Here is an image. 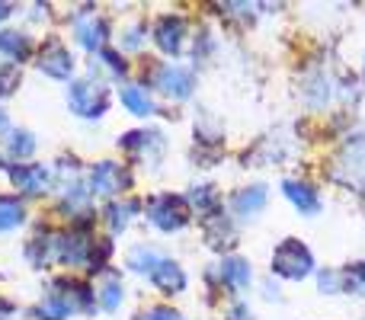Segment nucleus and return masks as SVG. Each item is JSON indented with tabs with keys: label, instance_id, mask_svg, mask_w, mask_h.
<instances>
[{
	"label": "nucleus",
	"instance_id": "obj_1",
	"mask_svg": "<svg viewBox=\"0 0 365 320\" xmlns=\"http://www.w3.org/2000/svg\"><path fill=\"white\" fill-rule=\"evenodd\" d=\"M145 215L158 231L164 234H173V231H182L192 218V208H189V199L182 195H173V192H160V195H151L145 205Z\"/></svg>",
	"mask_w": 365,
	"mask_h": 320
},
{
	"label": "nucleus",
	"instance_id": "obj_2",
	"mask_svg": "<svg viewBox=\"0 0 365 320\" xmlns=\"http://www.w3.org/2000/svg\"><path fill=\"white\" fill-rule=\"evenodd\" d=\"M68 109L81 119H103L109 109V90L93 77L74 81L68 87Z\"/></svg>",
	"mask_w": 365,
	"mask_h": 320
},
{
	"label": "nucleus",
	"instance_id": "obj_3",
	"mask_svg": "<svg viewBox=\"0 0 365 320\" xmlns=\"http://www.w3.org/2000/svg\"><path fill=\"white\" fill-rule=\"evenodd\" d=\"M272 272L282 279H292V282H302V279H308L314 272V257H311V250L302 240L289 237L272 253Z\"/></svg>",
	"mask_w": 365,
	"mask_h": 320
},
{
	"label": "nucleus",
	"instance_id": "obj_4",
	"mask_svg": "<svg viewBox=\"0 0 365 320\" xmlns=\"http://www.w3.org/2000/svg\"><path fill=\"white\" fill-rule=\"evenodd\" d=\"M128 186H132V173H128L122 163L100 160L90 170V186H87L90 195H115Z\"/></svg>",
	"mask_w": 365,
	"mask_h": 320
},
{
	"label": "nucleus",
	"instance_id": "obj_5",
	"mask_svg": "<svg viewBox=\"0 0 365 320\" xmlns=\"http://www.w3.org/2000/svg\"><path fill=\"white\" fill-rule=\"evenodd\" d=\"M42 74L55 77V81H68L74 74V55L68 51V45L61 38H48V42L38 48V64H36Z\"/></svg>",
	"mask_w": 365,
	"mask_h": 320
},
{
	"label": "nucleus",
	"instance_id": "obj_6",
	"mask_svg": "<svg viewBox=\"0 0 365 320\" xmlns=\"http://www.w3.org/2000/svg\"><path fill=\"white\" fill-rule=\"evenodd\" d=\"M158 90L170 100H189L195 90V74L189 68H180V64H160L158 77H154Z\"/></svg>",
	"mask_w": 365,
	"mask_h": 320
},
{
	"label": "nucleus",
	"instance_id": "obj_7",
	"mask_svg": "<svg viewBox=\"0 0 365 320\" xmlns=\"http://www.w3.org/2000/svg\"><path fill=\"white\" fill-rule=\"evenodd\" d=\"M6 173H10V182L16 186V192L26 195H42L51 182V170L42 167V163H13Z\"/></svg>",
	"mask_w": 365,
	"mask_h": 320
},
{
	"label": "nucleus",
	"instance_id": "obj_8",
	"mask_svg": "<svg viewBox=\"0 0 365 320\" xmlns=\"http://www.w3.org/2000/svg\"><path fill=\"white\" fill-rule=\"evenodd\" d=\"M74 38L83 45L87 51H103L109 38V23L96 13H83L74 19Z\"/></svg>",
	"mask_w": 365,
	"mask_h": 320
},
{
	"label": "nucleus",
	"instance_id": "obj_9",
	"mask_svg": "<svg viewBox=\"0 0 365 320\" xmlns=\"http://www.w3.org/2000/svg\"><path fill=\"white\" fill-rule=\"evenodd\" d=\"M182 38H186V19L182 16L170 13V16L158 19V26H154V42H158L160 51H167V55H180Z\"/></svg>",
	"mask_w": 365,
	"mask_h": 320
},
{
	"label": "nucleus",
	"instance_id": "obj_10",
	"mask_svg": "<svg viewBox=\"0 0 365 320\" xmlns=\"http://www.w3.org/2000/svg\"><path fill=\"white\" fill-rule=\"evenodd\" d=\"M282 192H285V199H289L302 215H317V212H321V195H317V189L311 186V182L285 180L282 182Z\"/></svg>",
	"mask_w": 365,
	"mask_h": 320
},
{
	"label": "nucleus",
	"instance_id": "obj_11",
	"mask_svg": "<svg viewBox=\"0 0 365 320\" xmlns=\"http://www.w3.org/2000/svg\"><path fill=\"white\" fill-rule=\"evenodd\" d=\"M266 199H269L266 186H263V182H253V186L234 192L231 208H234V215H237V218H253V215H259L266 208Z\"/></svg>",
	"mask_w": 365,
	"mask_h": 320
},
{
	"label": "nucleus",
	"instance_id": "obj_12",
	"mask_svg": "<svg viewBox=\"0 0 365 320\" xmlns=\"http://www.w3.org/2000/svg\"><path fill=\"white\" fill-rule=\"evenodd\" d=\"M151 282L158 285L164 295H180V291H186V272L180 269L173 259H160L158 263V269L151 272Z\"/></svg>",
	"mask_w": 365,
	"mask_h": 320
},
{
	"label": "nucleus",
	"instance_id": "obj_13",
	"mask_svg": "<svg viewBox=\"0 0 365 320\" xmlns=\"http://www.w3.org/2000/svg\"><path fill=\"white\" fill-rule=\"evenodd\" d=\"M218 276H221V282L227 285V289H234V291H240V289H247L250 285V263H247L244 257H227V259H221V266H218Z\"/></svg>",
	"mask_w": 365,
	"mask_h": 320
},
{
	"label": "nucleus",
	"instance_id": "obj_14",
	"mask_svg": "<svg viewBox=\"0 0 365 320\" xmlns=\"http://www.w3.org/2000/svg\"><path fill=\"white\" fill-rule=\"evenodd\" d=\"M205 240H208V247H215V250H221V247H234L237 231L231 227V221H227L225 215L215 212V215L205 218Z\"/></svg>",
	"mask_w": 365,
	"mask_h": 320
},
{
	"label": "nucleus",
	"instance_id": "obj_15",
	"mask_svg": "<svg viewBox=\"0 0 365 320\" xmlns=\"http://www.w3.org/2000/svg\"><path fill=\"white\" fill-rule=\"evenodd\" d=\"M138 202L135 199H119V202H109L106 205V224L113 234H122L128 224H132V218L138 215Z\"/></svg>",
	"mask_w": 365,
	"mask_h": 320
},
{
	"label": "nucleus",
	"instance_id": "obj_16",
	"mask_svg": "<svg viewBox=\"0 0 365 320\" xmlns=\"http://www.w3.org/2000/svg\"><path fill=\"white\" fill-rule=\"evenodd\" d=\"M119 100L132 115H141V119L154 115V100H151V93H148L145 87H122Z\"/></svg>",
	"mask_w": 365,
	"mask_h": 320
},
{
	"label": "nucleus",
	"instance_id": "obj_17",
	"mask_svg": "<svg viewBox=\"0 0 365 320\" xmlns=\"http://www.w3.org/2000/svg\"><path fill=\"white\" fill-rule=\"evenodd\" d=\"M0 51H4L6 58H13V61H26V58L32 55V42L23 36V32H0Z\"/></svg>",
	"mask_w": 365,
	"mask_h": 320
},
{
	"label": "nucleus",
	"instance_id": "obj_18",
	"mask_svg": "<svg viewBox=\"0 0 365 320\" xmlns=\"http://www.w3.org/2000/svg\"><path fill=\"white\" fill-rule=\"evenodd\" d=\"M71 314H74V308L68 304V298H64L61 291L42 298V301H38V308H36V317L38 320H68Z\"/></svg>",
	"mask_w": 365,
	"mask_h": 320
},
{
	"label": "nucleus",
	"instance_id": "obj_19",
	"mask_svg": "<svg viewBox=\"0 0 365 320\" xmlns=\"http://www.w3.org/2000/svg\"><path fill=\"white\" fill-rule=\"evenodd\" d=\"M26 221V205L16 195H0V231H13Z\"/></svg>",
	"mask_w": 365,
	"mask_h": 320
},
{
	"label": "nucleus",
	"instance_id": "obj_20",
	"mask_svg": "<svg viewBox=\"0 0 365 320\" xmlns=\"http://www.w3.org/2000/svg\"><path fill=\"white\" fill-rule=\"evenodd\" d=\"M346 182H353L356 189L365 192V145H353L346 148Z\"/></svg>",
	"mask_w": 365,
	"mask_h": 320
},
{
	"label": "nucleus",
	"instance_id": "obj_21",
	"mask_svg": "<svg viewBox=\"0 0 365 320\" xmlns=\"http://www.w3.org/2000/svg\"><path fill=\"white\" fill-rule=\"evenodd\" d=\"M160 253H154L151 247H145V244H138V247H132L128 250V257H125V263H128V269H135V272H145V276H151L154 269H158V263H160Z\"/></svg>",
	"mask_w": 365,
	"mask_h": 320
},
{
	"label": "nucleus",
	"instance_id": "obj_22",
	"mask_svg": "<svg viewBox=\"0 0 365 320\" xmlns=\"http://www.w3.org/2000/svg\"><path fill=\"white\" fill-rule=\"evenodd\" d=\"M189 205H192L199 215H205V218L215 212H221V199L212 186H195L192 195H189Z\"/></svg>",
	"mask_w": 365,
	"mask_h": 320
},
{
	"label": "nucleus",
	"instance_id": "obj_23",
	"mask_svg": "<svg viewBox=\"0 0 365 320\" xmlns=\"http://www.w3.org/2000/svg\"><path fill=\"white\" fill-rule=\"evenodd\" d=\"M6 151H10V158H16V160H23V158H29V154H36V135H32V132H23V128L10 132V138H6Z\"/></svg>",
	"mask_w": 365,
	"mask_h": 320
},
{
	"label": "nucleus",
	"instance_id": "obj_24",
	"mask_svg": "<svg viewBox=\"0 0 365 320\" xmlns=\"http://www.w3.org/2000/svg\"><path fill=\"white\" fill-rule=\"evenodd\" d=\"M119 304H122V282L115 276H109L100 289V308L103 311H119Z\"/></svg>",
	"mask_w": 365,
	"mask_h": 320
},
{
	"label": "nucleus",
	"instance_id": "obj_25",
	"mask_svg": "<svg viewBox=\"0 0 365 320\" xmlns=\"http://www.w3.org/2000/svg\"><path fill=\"white\" fill-rule=\"evenodd\" d=\"M343 276V291H353V295H365V263L346 266L340 272Z\"/></svg>",
	"mask_w": 365,
	"mask_h": 320
},
{
	"label": "nucleus",
	"instance_id": "obj_26",
	"mask_svg": "<svg viewBox=\"0 0 365 320\" xmlns=\"http://www.w3.org/2000/svg\"><path fill=\"white\" fill-rule=\"evenodd\" d=\"M96 55H100V61L106 64V71L113 77H122L128 71V64H125V58L119 55V51H113V48H103V51H96Z\"/></svg>",
	"mask_w": 365,
	"mask_h": 320
},
{
	"label": "nucleus",
	"instance_id": "obj_27",
	"mask_svg": "<svg viewBox=\"0 0 365 320\" xmlns=\"http://www.w3.org/2000/svg\"><path fill=\"white\" fill-rule=\"evenodd\" d=\"M317 285H321L324 295H340L343 291V276L340 272H334V269H324L321 276H317Z\"/></svg>",
	"mask_w": 365,
	"mask_h": 320
},
{
	"label": "nucleus",
	"instance_id": "obj_28",
	"mask_svg": "<svg viewBox=\"0 0 365 320\" xmlns=\"http://www.w3.org/2000/svg\"><path fill=\"white\" fill-rule=\"evenodd\" d=\"M19 83V71L13 64H4L0 61V96H10Z\"/></svg>",
	"mask_w": 365,
	"mask_h": 320
},
{
	"label": "nucleus",
	"instance_id": "obj_29",
	"mask_svg": "<svg viewBox=\"0 0 365 320\" xmlns=\"http://www.w3.org/2000/svg\"><path fill=\"white\" fill-rule=\"evenodd\" d=\"M113 253V244L109 240H100V244H93V250H90V266H93V272H100L103 259Z\"/></svg>",
	"mask_w": 365,
	"mask_h": 320
},
{
	"label": "nucleus",
	"instance_id": "obj_30",
	"mask_svg": "<svg viewBox=\"0 0 365 320\" xmlns=\"http://www.w3.org/2000/svg\"><path fill=\"white\" fill-rule=\"evenodd\" d=\"M141 38H145V26L135 23V26H128V29H125L122 45H125V48H141Z\"/></svg>",
	"mask_w": 365,
	"mask_h": 320
},
{
	"label": "nucleus",
	"instance_id": "obj_31",
	"mask_svg": "<svg viewBox=\"0 0 365 320\" xmlns=\"http://www.w3.org/2000/svg\"><path fill=\"white\" fill-rule=\"evenodd\" d=\"M141 320H182V314L173 308H148L145 314H141Z\"/></svg>",
	"mask_w": 365,
	"mask_h": 320
},
{
	"label": "nucleus",
	"instance_id": "obj_32",
	"mask_svg": "<svg viewBox=\"0 0 365 320\" xmlns=\"http://www.w3.org/2000/svg\"><path fill=\"white\" fill-rule=\"evenodd\" d=\"M227 320H253L250 308H247V301H234L231 311H227Z\"/></svg>",
	"mask_w": 365,
	"mask_h": 320
},
{
	"label": "nucleus",
	"instance_id": "obj_33",
	"mask_svg": "<svg viewBox=\"0 0 365 320\" xmlns=\"http://www.w3.org/2000/svg\"><path fill=\"white\" fill-rule=\"evenodd\" d=\"M10 13H13V6H10V4H0V19H6Z\"/></svg>",
	"mask_w": 365,
	"mask_h": 320
},
{
	"label": "nucleus",
	"instance_id": "obj_34",
	"mask_svg": "<svg viewBox=\"0 0 365 320\" xmlns=\"http://www.w3.org/2000/svg\"><path fill=\"white\" fill-rule=\"evenodd\" d=\"M4 128H6V113L0 109V132H4Z\"/></svg>",
	"mask_w": 365,
	"mask_h": 320
}]
</instances>
